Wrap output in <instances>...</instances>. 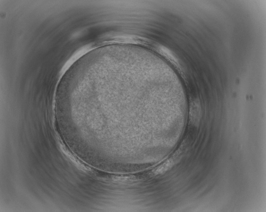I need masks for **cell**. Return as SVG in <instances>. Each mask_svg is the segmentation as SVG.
I'll return each instance as SVG.
<instances>
[{"instance_id": "1", "label": "cell", "mask_w": 266, "mask_h": 212, "mask_svg": "<svg viewBox=\"0 0 266 212\" xmlns=\"http://www.w3.org/2000/svg\"><path fill=\"white\" fill-rule=\"evenodd\" d=\"M172 161H167L163 165H162L160 167H159L158 168L155 170V173H156V174H159V173H163L165 171L168 169V168L170 167V166H172Z\"/></svg>"}]
</instances>
